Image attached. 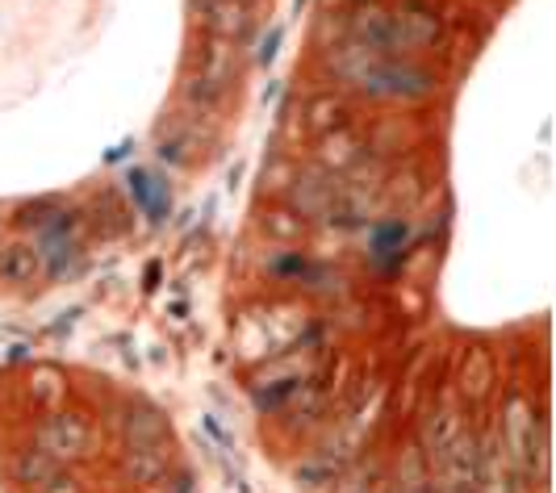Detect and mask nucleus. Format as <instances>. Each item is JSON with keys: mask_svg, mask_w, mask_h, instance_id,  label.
Listing matches in <instances>:
<instances>
[{"mask_svg": "<svg viewBox=\"0 0 556 493\" xmlns=\"http://www.w3.org/2000/svg\"><path fill=\"white\" fill-rule=\"evenodd\" d=\"M34 268H38V255L29 246H9L0 255V280H29Z\"/></svg>", "mask_w": 556, "mask_h": 493, "instance_id": "nucleus-1", "label": "nucleus"}]
</instances>
